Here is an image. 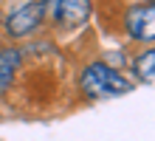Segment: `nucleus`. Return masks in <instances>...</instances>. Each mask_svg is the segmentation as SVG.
Instances as JSON below:
<instances>
[{"instance_id": "obj_1", "label": "nucleus", "mask_w": 155, "mask_h": 141, "mask_svg": "<svg viewBox=\"0 0 155 141\" xmlns=\"http://www.w3.org/2000/svg\"><path fill=\"white\" fill-rule=\"evenodd\" d=\"M82 90L93 99H102V96H121V93L130 90V82H127L118 71L107 68L104 62H93L82 71Z\"/></svg>"}, {"instance_id": "obj_2", "label": "nucleus", "mask_w": 155, "mask_h": 141, "mask_svg": "<svg viewBox=\"0 0 155 141\" xmlns=\"http://www.w3.org/2000/svg\"><path fill=\"white\" fill-rule=\"evenodd\" d=\"M45 12H48V3H45V0L25 3L23 8H17V12L6 20V31L12 34V37H25V34H31L34 28H40V23L45 20Z\"/></svg>"}, {"instance_id": "obj_3", "label": "nucleus", "mask_w": 155, "mask_h": 141, "mask_svg": "<svg viewBox=\"0 0 155 141\" xmlns=\"http://www.w3.org/2000/svg\"><path fill=\"white\" fill-rule=\"evenodd\" d=\"M127 31L135 40H155V3H141L127 12Z\"/></svg>"}, {"instance_id": "obj_4", "label": "nucleus", "mask_w": 155, "mask_h": 141, "mask_svg": "<svg viewBox=\"0 0 155 141\" xmlns=\"http://www.w3.org/2000/svg\"><path fill=\"white\" fill-rule=\"evenodd\" d=\"M90 17V0H57V20L62 25H82Z\"/></svg>"}, {"instance_id": "obj_5", "label": "nucleus", "mask_w": 155, "mask_h": 141, "mask_svg": "<svg viewBox=\"0 0 155 141\" xmlns=\"http://www.w3.org/2000/svg\"><path fill=\"white\" fill-rule=\"evenodd\" d=\"M17 65H20V51H0V90L12 85Z\"/></svg>"}, {"instance_id": "obj_6", "label": "nucleus", "mask_w": 155, "mask_h": 141, "mask_svg": "<svg viewBox=\"0 0 155 141\" xmlns=\"http://www.w3.org/2000/svg\"><path fill=\"white\" fill-rule=\"evenodd\" d=\"M135 73L141 79H155V48L144 51L138 59H135Z\"/></svg>"}]
</instances>
